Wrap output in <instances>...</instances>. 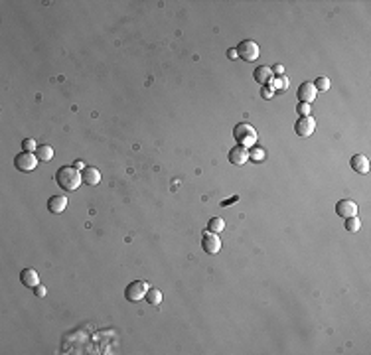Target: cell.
I'll list each match as a JSON object with an SVG mask.
<instances>
[{
  "label": "cell",
  "mask_w": 371,
  "mask_h": 355,
  "mask_svg": "<svg viewBox=\"0 0 371 355\" xmlns=\"http://www.w3.org/2000/svg\"><path fill=\"white\" fill-rule=\"evenodd\" d=\"M56 184L63 190V192H75L81 184H83V178L81 172L75 166H61L56 172Z\"/></svg>",
  "instance_id": "6da1fadb"
},
{
  "label": "cell",
  "mask_w": 371,
  "mask_h": 355,
  "mask_svg": "<svg viewBox=\"0 0 371 355\" xmlns=\"http://www.w3.org/2000/svg\"><path fill=\"white\" fill-rule=\"evenodd\" d=\"M233 138L237 140V144L239 146H255V142H257V130L249 124V122H239V124H235V128H233Z\"/></svg>",
  "instance_id": "7a4b0ae2"
},
{
  "label": "cell",
  "mask_w": 371,
  "mask_h": 355,
  "mask_svg": "<svg viewBox=\"0 0 371 355\" xmlns=\"http://www.w3.org/2000/svg\"><path fill=\"white\" fill-rule=\"evenodd\" d=\"M235 50H237V58H241L245 61H255L259 58V54H261L259 44L253 42V40H243Z\"/></svg>",
  "instance_id": "3957f363"
},
{
  "label": "cell",
  "mask_w": 371,
  "mask_h": 355,
  "mask_svg": "<svg viewBox=\"0 0 371 355\" xmlns=\"http://www.w3.org/2000/svg\"><path fill=\"white\" fill-rule=\"evenodd\" d=\"M38 156H36V152H20V154H16V158H14V166H16V170L18 172H24V174H28V172H32L36 166H38Z\"/></svg>",
  "instance_id": "277c9868"
},
{
  "label": "cell",
  "mask_w": 371,
  "mask_h": 355,
  "mask_svg": "<svg viewBox=\"0 0 371 355\" xmlns=\"http://www.w3.org/2000/svg\"><path fill=\"white\" fill-rule=\"evenodd\" d=\"M148 288H150V286H148L144 280H135V282H131V284L125 288V296H127L129 302H141V300L146 296Z\"/></svg>",
  "instance_id": "5b68a950"
},
{
  "label": "cell",
  "mask_w": 371,
  "mask_h": 355,
  "mask_svg": "<svg viewBox=\"0 0 371 355\" xmlns=\"http://www.w3.org/2000/svg\"><path fill=\"white\" fill-rule=\"evenodd\" d=\"M201 247H203V251L207 255H217L219 249H221V241H219L217 233H211V231L203 233L201 235Z\"/></svg>",
  "instance_id": "8992f818"
},
{
  "label": "cell",
  "mask_w": 371,
  "mask_h": 355,
  "mask_svg": "<svg viewBox=\"0 0 371 355\" xmlns=\"http://www.w3.org/2000/svg\"><path fill=\"white\" fill-rule=\"evenodd\" d=\"M357 204L353 202V200H340L338 204H336V213L340 215V217H343V219H347V217H355L357 215Z\"/></svg>",
  "instance_id": "52a82bcc"
},
{
  "label": "cell",
  "mask_w": 371,
  "mask_h": 355,
  "mask_svg": "<svg viewBox=\"0 0 371 355\" xmlns=\"http://www.w3.org/2000/svg\"><path fill=\"white\" fill-rule=\"evenodd\" d=\"M294 130L298 136H310L316 130V120L314 117H300L294 124Z\"/></svg>",
  "instance_id": "ba28073f"
},
{
  "label": "cell",
  "mask_w": 371,
  "mask_h": 355,
  "mask_svg": "<svg viewBox=\"0 0 371 355\" xmlns=\"http://www.w3.org/2000/svg\"><path fill=\"white\" fill-rule=\"evenodd\" d=\"M247 160H249V150H247L245 146H233L229 150V162L235 164V166H243Z\"/></svg>",
  "instance_id": "9c48e42d"
},
{
  "label": "cell",
  "mask_w": 371,
  "mask_h": 355,
  "mask_svg": "<svg viewBox=\"0 0 371 355\" xmlns=\"http://www.w3.org/2000/svg\"><path fill=\"white\" fill-rule=\"evenodd\" d=\"M298 99H300V103H306V105L314 103V99H316V87H314L310 81L302 83V85L298 87Z\"/></svg>",
  "instance_id": "30bf717a"
},
{
  "label": "cell",
  "mask_w": 371,
  "mask_h": 355,
  "mask_svg": "<svg viewBox=\"0 0 371 355\" xmlns=\"http://www.w3.org/2000/svg\"><path fill=\"white\" fill-rule=\"evenodd\" d=\"M81 178H83V184H87V186H97V184L101 182V172H99L97 168H93V166H85V168L81 170Z\"/></svg>",
  "instance_id": "8fae6325"
},
{
  "label": "cell",
  "mask_w": 371,
  "mask_h": 355,
  "mask_svg": "<svg viewBox=\"0 0 371 355\" xmlns=\"http://www.w3.org/2000/svg\"><path fill=\"white\" fill-rule=\"evenodd\" d=\"M349 164H351V170L355 172V174H367L369 172V160H367V156H363V154H353L351 156V160H349Z\"/></svg>",
  "instance_id": "7c38bea8"
},
{
  "label": "cell",
  "mask_w": 371,
  "mask_h": 355,
  "mask_svg": "<svg viewBox=\"0 0 371 355\" xmlns=\"http://www.w3.org/2000/svg\"><path fill=\"white\" fill-rule=\"evenodd\" d=\"M20 282L26 286V288H36L40 284V274L34 270V268H24L20 272Z\"/></svg>",
  "instance_id": "4fadbf2b"
},
{
  "label": "cell",
  "mask_w": 371,
  "mask_h": 355,
  "mask_svg": "<svg viewBox=\"0 0 371 355\" xmlns=\"http://www.w3.org/2000/svg\"><path fill=\"white\" fill-rule=\"evenodd\" d=\"M65 207H67V198L65 196H61V194H57V196H52L50 200H48V209L52 211V213H61V211H65Z\"/></svg>",
  "instance_id": "5bb4252c"
},
{
  "label": "cell",
  "mask_w": 371,
  "mask_h": 355,
  "mask_svg": "<svg viewBox=\"0 0 371 355\" xmlns=\"http://www.w3.org/2000/svg\"><path fill=\"white\" fill-rule=\"evenodd\" d=\"M253 77H255V81H257V83H261L263 87H267V85H271V81H273V71H271V67L261 65V67H257V69H255Z\"/></svg>",
  "instance_id": "9a60e30c"
},
{
  "label": "cell",
  "mask_w": 371,
  "mask_h": 355,
  "mask_svg": "<svg viewBox=\"0 0 371 355\" xmlns=\"http://www.w3.org/2000/svg\"><path fill=\"white\" fill-rule=\"evenodd\" d=\"M36 156H38L40 162H50V160L54 158V148H52L50 144H42V146H38Z\"/></svg>",
  "instance_id": "2e32d148"
},
{
  "label": "cell",
  "mask_w": 371,
  "mask_h": 355,
  "mask_svg": "<svg viewBox=\"0 0 371 355\" xmlns=\"http://www.w3.org/2000/svg\"><path fill=\"white\" fill-rule=\"evenodd\" d=\"M146 300H148V304H152V306H160V304H162V292H160L158 288H148Z\"/></svg>",
  "instance_id": "e0dca14e"
},
{
  "label": "cell",
  "mask_w": 371,
  "mask_h": 355,
  "mask_svg": "<svg viewBox=\"0 0 371 355\" xmlns=\"http://www.w3.org/2000/svg\"><path fill=\"white\" fill-rule=\"evenodd\" d=\"M207 229H209L211 233H219V231L225 229V221H223L221 217H211L209 223H207Z\"/></svg>",
  "instance_id": "ac0fdd59"
},
{
  "label": "cell",
  "mask_w": 371,
  "mask_h": 355,
  "mask_svg": "<svg viewBox=\"0 0 371 355\" xmlns=\"http://www.w3.org/2000/svg\"><path fill=\"white\" fill-rule=\"evenodd\" d=\"M269 87H271L273 91H275V89H277V91H279V89H281V91H286V89H288V79H286L285 75H281V77H277V79H273Z\"/></svg>",
  "instance_id": "d6986e66"
},
{
  "label": "cell",
  "mask_w": 371,
  "mask_h": 355,
  "mask_svg": "<svg viewBox=\"0 0 371 355\" xmlns=\"http://www.w3.org/2000/svg\"><path fill=\"white\" fill-rule=\"evenodd\" d=\"M359 227H361V223H359V217H357V215H355V217H347V219H345V231L355 233V231H359Z\"/></svg>",
  "instance_id": "ffe728a7"
},
{
  "label": "cell",
  "mask_w": 371,
  "mask_h": 355,
  "mask_svg": "<svg viewBox=\"0 0 371 355\" xmlns=\"http://www.w3.org/2000/svg\"><path fill=\"white\" fill-rule=\"evenodd\" d=\"M312 85L316 87V91H328L330 89V79L328 77H318Z\"/></svg>",
  "instance_id": "44dd1931"
},
{
  "label": "cell",
  "mask_w": 371,
  "mask_h": 355,
  "mask_svg": "<svg viewBox=\"0 0 371 355\" xmlns=\"http://www.w3.org/2000/svg\"><path fill=\"white\" fill-rule=\"evenodd\" d=\"M22 148H24L26 152H36V150H38V144H36L34 138H26V140H22Z\"/></svg>",
  "instance_id": "7402d4cb"
},
{
  "label": "cell",
  "mask_w": 371,
  "mask_h": 355,
  "mask_svg": "<svg viewBox=\"0 0 371 355\" xmlns=\"http://www.w3.org/2000/svg\"><path fill=\"white\" fill-rule=\"evenodd\" d=\"M249 158L255 160V162H261L265 158V152L261 148H249Z\"/></svg>",
  "instance_id": "603a6c76"
},
{
  "label": "cell",
  "mask_w": 371,
  "mask_h": 355,
  "mask_svg": "<svg viewBox=\"0 0 371 355\" xmlns=\"http://www.w3.org/2000/svg\"><path fill=\"white\" fill-rule=\"evenodd\" d=\"M261 97L263 99H271L273 97V89L267 85V87H261Z\"/></svg>",
  "instance_id": "cb8c5ba5"
},
{
  "label": "cell",
  "mask_w": 371,
  "mask_h": 355,
  "mask_svg": "<svg viewBox=\"0 0 371 355\" xmlns=\"http://www.w3.org/2000/svg\"><path fill=\"white\" fill-rule=\"evenodd\" d=\"M298 113H300L302 117H308V113H310V105H306V103H300V105H298Z\"/></svg>",
  "instance_id": "d4e9b609"
},
{
  "label": "cell",
  "mask_w": 371,
  "mask_h": 355,
  "mask_svg": "<svg viewBox=\"0 0 371 355\" xmlns=\"http://www.w3.org/2000/svg\"><path fill=\"white\" fill-rule=\"evenodd\" d=\"M46 292H48V290H46V286H42V284H38V286L34 288V294H36L38 298H42V296H46Z\"/></svg>",
  "instance_id": "484cf974"
},
{
  "label": "cell",
  "mask_w": 371,
  "mask_h": 355,
  "mask_svg": "<svg viewBox=\"0 0 371 355\" xmlns=\"http://www.w3.org/2000/svg\"><path fill=\"white\" fill-rule=\"evenodd\" d=\"M271 71H273V75H279V77L285 75V67H283V65H275Z\"/></svg>",
  "instance_id": "4316f807"
},
{
  "label": "cell",
  "mask_w": 371,
  "mask_h": 355,
  "mask_svg": "<svg viewBox=\"0 0 371 355\" xmlns=\"http://www.w3.org/2000/svg\"><path fill=\"white\" fill-rule=\"evenodd\" d=\"M73 166H75V168H77V170H83V168H85V166H83V162H81V160H75V162H73Z\"/></svg>",
  "instance_id": "83f0119b"
},
{
  "label": "cell",
  "mask_w": 371,
  "mask_h": 355,
  "mask_svg": "<svg viewBox=\"0 0 371 355\" xmlns=\"http://www.w3.org/2000/svg\"><path fill=\"white\" fill-rule=\"evenodd\" d=\"M227 56H229V58H231V59H235V58H237V50H233V48H231V50H229V54H227Z\"/></svg>",
  "instance_id": "f1b7e54d"
}]
</instances>
